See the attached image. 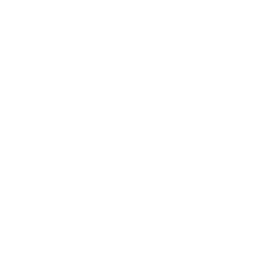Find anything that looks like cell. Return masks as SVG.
I'll return each mask as SVG.
<instances>
[]
</instances>
